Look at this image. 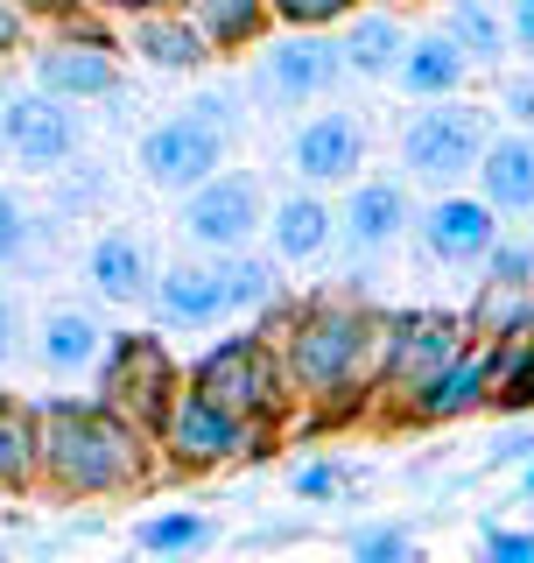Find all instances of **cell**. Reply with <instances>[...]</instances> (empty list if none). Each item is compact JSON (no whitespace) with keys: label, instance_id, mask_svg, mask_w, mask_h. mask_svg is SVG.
<instances>
[{"label":"cell","instance_id":"cell-1","mask_svg":"<svg viewBox=\"0 0 534 563\" xmlns=\"http://www.w3.org/2000/svg\"><path fill=\"white\" fill-rule=\"evenodd\" d=\"M260 339L281 352L289 395L310 401L324 416H352L372 401V366H380V310L359 296H281L275 310H260Z\"/></svg>","mask_w":534,"mask_h":563},{"label":"cell","instance_id":"cell-2","mask_svg":"<svg viewBox=\"0 0 534 563\" xmlns=\"http://www.w3.org/2000/svg\"><path fill=\"white\" fill-rule=\"evenodd\" d=\"M35 465L49 500H120L155 479V437L134 430L92 395H43L35 401Z\"/></svg>","mask_w":534,"mask_h":563},{"label":"cell","instance_id":"cell-3","mask_svg":"<svg viewBox=\"0 0 534 563\" xmlns=\"http://www.w3.org/2000/svg\"><path fill=\"white\" fill-rule=\"evenodd\" d=\"M233 134H240V99L233 92H198L183 113L155 120V128L141 134V176H148L155 190H169V198H190L198 184H211V176L225 169Z\"/></svg>","mask_w":534,"mask_h":563},{"label":"cell","instance_id":"cell-4","mask_svg":"<svg viewBox=\"0 0 534 563\" xmlns=\"http://www.w3.org/2000/svg\"><path fill=\"white\" fill-rule=\"evenodd\" d=\"M190 395H204L211 409H225L233 422H260V430H281L296 409L289 374H281V352L260 339V331H240V339H219L190 360L183 374Z\"/></svg>","mask_w":534,"mask_h":563},{"label":"cell","instance_id":"cell-5","mask_svg":"<svg viewBox=\"0 0 534 563\" xmlns=\"http://www.w3.org/2000/svg\"><path fill=\"white\" fill-rule=\"evenodd\" d=\"M492 134H500L492 128V106H478V99L415 106L408 128H401V184L408 190H436V198L465 190L478 176V155H486Z\"/></svg>","mask_w":534,"mask_h":563},{"label":"cell","instance_id":"cell-6","mask_svg":"<svg viewBox=\"0 0 534 563\" xmlns=\"http://www.w3.org/2000/svg\"><path fill=\"white\" fill-rule=\"evenodd\" d=\"M471 345L465 310H436V303H408L394 317H380V366H372V401L387 416H401L408 401L430 387L457 352Z\"/></svg>","mask_w":534,"mask_h":563},{"label":"cell","instance_id":"cell-7","mask_svg":"<svg viewBox=\"0 0 534 563\" xmlns=\"http://www.w3.org/2000/svg\"><path fill=\"white\" fill-rule=\"evenodd\" d=\"M92 380H99V395L113 416H127L134 430H148L155 437V422L169 416V401L183 395V366H176V352L163 331H113L99 352V366H92Z\"/></svg>","mask_w":534,"mask_h":563},{"label":"cell","instance_id":"cell-8","mask_svg":"<svg viewBox=\"0 0 534 563\" xmlns=\"http://www.w3.org/2000/svg\"><path fill=\"white\" fill-rule=\"evenodd\" d=\"M281 430H260V422H233L225 409H211L204 395H176L169 416L155 422V465L163 472H183V479H198V472H219V465H254V457L275 451Z\"/></svg>","mask_w":534,"mask_h":563},{"label":"cell","instance_id":"cell-9","mask_svg":"<svg viewBox=\"0 0 534 563\" xmlns=\"http://www.w3.org/2000/svg\"><path fill=\"white\" fill-rule=\"evenodd\" d=\"M260 225H267V190L254 169H219L190 198H176V233L204 261H233L246 246H260Z\"/></svg>","mask_w":534,"mask_h":563},{"label":"cell","instance_id":"cell-10","mask_svg":"<svg viewBox=\"0 0 534 563\" xmlns=\"http://www.w3.org/2000/svg\"><path fill=\"white\" fill-rule=\"evenodd\" d=\"M345 85V57H337V35H289L275 29L254 57V99L275 113H302V106L331 99Z\"/></svg>","mask_w":534,"mask_h":563},{"label":"cell","instance_id":"cell-11","mask_svg":"<svg viewBox=\"0 0 534 563\" xmlns=\"http://www.w3.org/2000/svg\"><path fill=\"white\" fill-rule=\"evenodd\" d=\"M29 70H35V92H49V99H64V106L113 99L120 92V35L105 29V22L49 35V43L29 49Z\"/></svg>","mask_w":534,"mask_h":563},{"label":"cell","instance_id":"cell-12","mask_svg":"<svg viewBox=\"0 0 534 563\" xmlns=\"http://www.w3.org/2000/svg\"><path fill=\"white\" fill-rule=\"evenodd\" d=\"M408 225H415V190L401 184V176H359V184L345 190V205H337V246H345V261H387L394 246L408 240Z\"/></svg>","mask_w":534,"mask_h":563},{"label":"cell","instance_id":"cell-13","mask_svg":"<svg viewBox=\"0 0 534 563\" xmlns=\"http://www.w3.org/2000/svg\"><path fill=\"white\" fill-rule=\"evenodd\" d=\"M78 141H85L78 106H64L49 92H14L8 106H0V148H8V163L29 169V176L64 169L70 155H78Z\"/></svg>","mask_w":534,"mask_h":563},{"label":"cell","instance_id":"cell-14","mask_svg":"<svg viewBox=\"0 0 534 563\" xmlns=\"http://www.w3.org/2000/svg\"><path fill=\"white\" fill-rule=\"evenodd\" d=\"M289 169L302 176V190H331V184H359L366 169V120L352 106H331V113H310L289 141Z\"/></svg>","mask_w":534,"mask_h":563},{"label":"cell","instance_id":"cell-15","mask_svg":"<svg viewBox=\"0 0 534 563\" xmlns=\"http://www.w3.org/2000/svg\"><path fill=\"white\" fill-rule=\"evenodd\" d=\"M507 225L492 219L486 205L471 198V190H450V198H430L415 211V240L422 254L436 261V268H478V261L492 254V240H500Z\"/></svg>","mask_w":534,"mask_h":563},{"label":"cell","instance_id":"cell-16","mask_svg":"<svg viewBox=\"0 0 534 563\" xmlns=\"http://www.w3.org/2000/svg\"><path fill=\"white\" fill-rule=\"evenodd\" d=\"M260 246L281 261V268H310L337 246V205L324 190H281L267 205V225H260Z\"/></svg>","mask_w":534,"mask_h":563},{"label":"cell","instance_id":"cell-17","mask_svg":"<svg viewBox=\"0 0 534 563\" xmlns=\"http://www.w3.org/2000/svg\"><path fill=\"white\" fill-rule=\"evenodd\" d=\"M471 198L492 211V219H534V134H513L500 128L486 141V155H478V176H471Z\"/></svg>","mask_w":534,"mask_h":563},{"label":"cell","instance_id":"cell-18","mask_svg":"<svg viewBox=\"0 0 534 563\" xmlns=\"http://www.w3.org/2000/svg\"><path fill=\"white\" fill-rule=\"evenodd\" d=\"M148 310H155L163 331H211V324H225L219 261H169V268H155Z\"/></svg>","mask_w":534,"mask_h":563},{"label":"cell","instance_id":"cell-19","mask_svg":"<svg viewBox=\"0 0 534 563\" xmlns=\"http://www.w3.org/2000/svg\"><path fill=\"white\" fill-rule=\"evenodd\" d=\"M486 401H492V360H486V345H465V352H457V360L401 409V422H415V430H443V422L478 416Z\"/></svg>","mask_w":534,"mask_h":563},{"label":"cell","instance_id":"cell-20","mask_svg":"<svg viewBox=\"0 0 534 563\" xmlns=\"http://www.w3.org/2000/svg\"><path fill=\"white\" fill-rule=\"evenodd\" d=\"M85 282H92V296H105V303H120V310L148 303V289H155L148 240H141L134 225H105L92 240V254H85Z\"/></svg>","mask_w":534,"mask_h":563},{"label":"cell","instance_id":"cell-21","mask_svg":"<svg viewBox=\"0 0 534 563\" xmlns=\"http://www.w3.org/2000/svg\"><path fill=\"white\" fill-rule=\"evenodd\" d=\"M105 339H113V331L99 324L92 310H78V303H57V310H43V324H35V366H43V374H92L99 366V352H105Z\"/></svg>","mask_w":534,"mask_h":563},{"label":"cell","instance_id":"cell-22","mask_svg":"<svg viewBox=\"0 0 534 563\" xmlns=\"http://www.w3.org/2000/svg\"><path fill=\"white\" fill-rule=\"evenodd\" d=\"M337 57H345V78H394L408 57V22L394 8H359L337 29Z\"/></svg>","mask_w":534,"mask_h":563},{"label":"cell","instance_id":"cell-23","mask_svg":"<svg viewBox=\"0 0 534 563\" xmlns=\"http://www.w3.org/2000/svg\"><path fill=\"white\" fill-rule=\"evenodd\" d=\"M394 85L408 99H422V106H436V99H465V85H471V64L457 57V43L443 29H422V35H408V57L394 70Z\"/></svg>","mask_w":534,"mask_h":563},{"label":"cell","instance_id":"cell-24","mask_svg":"<svg viewBox=\"0 0 534 563\" xmlns=\"http://www.w3.org/2000/svg\"><path fill=\"white\" fill-rule=\"evenodd\" d=\"M120 49H134V57L155 64V70H183V78H198V70L219 64V57H211V43L190 29L183 8H176V14H148V22H127Z\"/></svg>","mask_w":534,"mask_h":563},{"label":"cell","instance_id":"cell-25","mask_svg":"<svg viewBox=\"0 0 534 563\" xmlns=\"http://www.w3.org/2000/svg\"><path fill=\"white\" fill-rule=\"evenodd\" d=\"M183 14L211 43V57H240V49H260L267 35H275L267 0H183Z\"/></svg>","mask_w":534,"mask_h":563},{"label":"cell","instance_id":"cell-26","mask_svg":"<svg viewBox=\"0 0 534 563\" xmlns=\"http://www.w3.org/2000/svg\"><path fill=\"white\" fill-rule=\"evenodd\" d=\"M443 35L457 43V57L471 70H507V57H513L507 14L492 0H443Z\"/></svg>","mask_w":534,"mask_h":563},{"label":"cell","instance_id":"cell-27","mask_svg":"<svg viewBox=\"0 0 534 563\" xmlns=\"http://www.w3.org/2000/svg\"><path fill=\"white\" fill-rule=\"evenodd\" d=\"M0 493H8V500L43 493V465H35V401H22L14 387H0Z\"/></svg>","mask_w":534,"mask_h":563},{"label":"cell","instance_id":"cell-28","mask_svg":"<svg viewBox=\"0 0 534 563\" xmlns=\"http://www.w3.org/2000/svg\"><path fill=\"white\" fill-rule=\"evenodd\" d=\"M219 289H225V317H254L281 303V261L267 246H246V254L219 261Z\"/></svg>","mask_w":534,"mask_h":563},{"label":"cell","instance_id":"cell-29","mask_svg":"<svg viewBox=\"0 0 534 563\" xmlns=\"http://www.w3.org/2000/svg\"><path fill=\"white\" fill-rule=\"evenodd\" d=\"M486 360H492V401L486 409H500V416L534 409V331H513V339L486 345Z\"/></svg>","mask_w":534,"mask_h":563},{"label":"cell","instance_id":"cell-30","mask_svg":"<svg viewBox=\"0 0 534 563\" xmlns=\"http://www.w3.org/2000/svg\"><path fill=\"white\" fill-rule=\"evenodd\" d=\"M134 542L148 556H190L211 542V521L198 515V507H169V515H141L134 521Z\"/></svg>","mask_w":534,"mask_h":563},{"label":"cell","instance_id":"cell-31","mask_svg":"<svg viewBox=\"0 0 534 563\" xmlns=\"http://www.w3.org/2000/svg\"><path fill=\"white\" fill-rule=\"evenodd\" d=\"M267 14H275V29L289 35H337L359 14V0H267Z\"/></svg>","mask_w":534,"mask_h":563},{"label":"cell","instance_id":"cell-32","mask_svg":"<svg viewBox=\"0 0 534 563\" xmlns=\"http://www.w3.org/2000/svg\"><path fill=\"white\" fill-rule=\"evenodd\" d=\"M352 563H430V556H422V542L408 536V528L380 521V528H359V536H352Z\"/></svg>","mask_w":534,"mask_h":563},{"label":"cell","instance_id":"cell-33","mask_svg":"<svg viewBox=\"0 0 534 563\" xmlns=\"http://www.w3.org/2000/svg\"><path fill=\"white\" fill-rule=\"evenodd\" d=\"M29 246H35V211L14 198L8 184H0V268H14Z\"/></svg>","mask_w":534,"mask_h":563},{"label":"cell","instance_id":"cell-34","mask_svg":"<svg viewBox=\"0 0 534 563\" xmlns=\"http://www.w3.org/2000/svg\"><path fill=\"white\" fill-rule=\"evenodd\" d=\"M14 8L29 14V29H35V22H49V35H70V29L99 22V14H92V0H14Z\"/></svg>","mask_w":534,"mask_h":563},{"label":"cell","instance_id":"cell-35","mask_svg":"<svg viewBox=\"0 0 534 563\" xmlns=\"http://www.w3.org/2000/svg\"><path fill=\"white\" fill-rule=\"evenodd\" d=\"M500 113H507L513 134H534V64L500 78Z\"/></svg>","mask_w":534,"mask_h":563},{"label":"cell","instance_id":"cell-36","mask_svg":"<svg viewBox=\"0 0 534 563\" xmlns=\"http://www.w3.org/2000/svg\"><path fill=\"white\" fill-rule=\"evenodd\" d=\"M345 486H352V472L337 465V457H310V465H296V493H302V500H337Z\"/></svg>","mask_w":534,"mask_h":563},{"label":"cell","instance_id":"cell-37","mask_svg":"<svg viewBox=\"0 0 534 563\" xmlns=\"http://www.w3.org/2000/svg\"><path fill=\"white\" fill-rule=\"evenodd\" d=\"M176 8H183V0H92L99 22H120V29H127V22H148V14H176Z\"/></svg>","mask_w":534,"mask_h":563},{"label":"cell","instance_id":"cell-38","mask_svg":"<svg viewBox=\"0 0 534 563\" xmlns=\"http://www.w3.org/2000/svg\"><path fill=\"white\" fill-rule=\"evenodd\" d=\"M486 563H534V528H492Z\"/></svg>","mask_w":534,"mask_h":563},{"label":"cell","instance_id":"cell-39","mask_svg":"<svg viewBox=\"0 0 534 563\" xmlns=\"http://www.w3.org/2000/svg\"><path fill=\"white\" fill-rule=\"evenodd\" d=\"M507 43H513V57H527L534 64V0H507Z\"/></svg>","mask_w":534,"mask_h":563},{"label":"cell","instance_id":"cell-40","mask_svg":"<svg viewBox=\"0 0 534 563\" xmlns=\"http://www.w3.org/2000/svg\"><path fill=\"white\" fill-rule=\"evenodd\" d=\"M22 339H29V317H22V303H14L8 289H0V366L14 360V345H22Z\"/></svg>","mask_w":534,"mask_h":563},{"label":"cell","instance_id":"cell-41","mask_svg":"<svg viewBox=\"0 0 534 563\" xmlns=\"http://www.w3.org/2000/svg\"><path fill=\"white\" fill-rule=\"evenodd\" d=\"M29 49V14L14 0H0V57H22Z\"/></svg>","mask_w":534,"mask_h":563},{"label":"cell","instance_id":"cell-42","mask_svg":"<svg viewBox=\"0 0 534 563\" xmlns=\"http://www.w3.org/2000/svg\"><path fill=\"white\" fill-rule=\"evenodd\" d=\"M521 493H527V500H534V457H527V472H521Z\"/></svg>","mask_w":534,"mask_h":563},{"label":"cell","instance_id":"cell-43","mask_svg":"<svg viewBox=\"0 0 534 563\" xmlns=\"http://www.w3.org/2000/svg\"><path fill=\"white\" fill-rule=\"evenodd\" d=\"M387 8H401V0H387ZM408 8H422V0H408Z\"/></svg>","mask_w":534,"mask_h":563},{"label":"cell","instance_id":"cell-44","mask_svg":"<svg viewBox=\"0 0 534 563\" xmlns=\"http://www.w3.org/2000/svg\"><path fill=\"white\" fill-rule=\"evenodd\" d=\"M0 106H8V99H0Z\"/></svg>","mask_w":534,"mask_h":563}]
</instances>
